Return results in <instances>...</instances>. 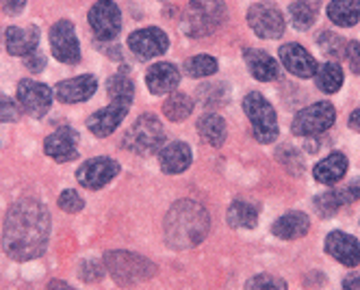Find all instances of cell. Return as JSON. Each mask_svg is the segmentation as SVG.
<instances>
[{"instance_id":"6da1fadb","label":"cell","mask_w":360,"mask_h":290,"mask_svg":"<svg viewBox=\"0 0 360 290\" xmlns=\"http://www.w3.org/2000/svg\"><path fill=\"white\" fill-rule=\"evenodd\" d=\"M50 239V213L37 199L15 202L5 217L3 249L11 260L27 262L39 258Z\"/></svg>"},{"instance_id":"7a4b0ae2","label":"cell","mask_w":360,"mask_h":290,"mask_svg":"<svg viewBox=\"0 0 360 290\" xmlns=\"http://www.w3.org/2000/svg\"><path fill=\"white\" fill-rule=\"evenodd\" d=\"M211 217L207 208L198 202L183 199L176 202L165 215V243L172 249H191L207 239Z\"/></svg>"},{"instance_id":"3957f363","label":"cell","mask_w":360,"mask_h":290,"mask_svg":"<svg viewBox=\"0 0 360 290\" xmlns=\"http://www.w3.org/2000/svg\"><path fill=\"white\" fill-rule=\"evenodd\" d=\"M224 22V0H191L183 15V33L189 37H207L213 35Z\"/></svg>"},{"instance_id":"277c9868","label":"cell","mask_w":360,"mask_h":290,"mask_svg":"<svg viewBox=\"0 0 360 290\" xmlns=\"http://www.w3.org/2000/svg\"><path fill=\"white\" fill-rule=\"evenodd\" d=\"M105 267L120 286H135L143 279H150L154 273H157L154 262L146 260L139 253L124 251V249L109 251L105 256Z\"/></svg>"},{"instance_id":"5b68a950","label":"cell","mask_w":360,"mask_h":290,"mask_svg":"<svg viewBox=\"0 0 360 290\" xmlns=\"http://www.w3.org/2000/svg\"><path fill=\"white\" fill-rule=\"evenodd\" d=\"M122 145L135 152L137 156H152L163 150L165 145V130L163 124L154 115H141L124 135Z\"/></svg>"},{"instance_id":"8992f818","label":"cell","mask_w":360,"mask_h":290,"mask_svg":"<svg viewBox=\"0 0 360 290\" xmlns=\"http://www.w3.org/2000/svg\"><path fill=\"white\" fill-rule=\"evenodd\" d=\"M243 111L252 124L254 139L261 143H274L278 139V117L271 104L259 91H250L243 98Z\"/></svg>"},{"instance_id":"52a82bcc","label":"cell","mask_w":360,"mask_h":290,"mask_svg":"<svg viewBox=\"0 0 360 290\" xmlns=\"http://www.w3.org/2000/svg\"><path fill=\"white\" fill-rule=\"evenodd\" d=\"M334 121H337V111H334L332 104L315 102L295 115L291 128H293V135L297 137H317L326 133L328 128H332Z\"/></svg>"},{"instance_id":"ba28073f","label":"cell","mask_w":360,"mask_h":290,"mask_svg":"<svg viewBox=\"0 0 360 290\" xmlns=\"http://www.w3.org/2000/svg\"><path fill=\"white\" fill-rule=\"evenodd\" d=\"M15 98L22 113H27L35 119H41L50 111V104H53V91H50V87L33 81V78H24V81L18 83Z\"/></svg>"},{"instance_id":"9c48e42d","label":"cell","mask_w":360,"mask_h":290,"mask_svg":"<svg viewBox=\"0 0 360 290\" xmlns=\"http://www.w3.org/2000/svg\"><path fill=\"white\" fill-rule=\"evenodd\" d=\"M250 29L263 39H280L285 35V15H282L271 3H256L248 11Z\"/></svg>"},{"instance_id":"30bf717a","label":"cell","mask_w":360,"mask_h":290,"mask_svg":"<svg viewBox=\"0 0 360 290\" xmlns=\"http://www.w3.org/2000/svg\"><path fill=\"white\" fill-rule=\"evenodd\" d=\"M50 50L61 63L76 65L81 61L79 37H76L74 24L70 20H59L57 24H53V29H50Z\"/></svg>"},{"instance_id":"8fae6325","label":"cell","mask_w":360,"mask_h":290,"mask_svg":"<svg viewBox=\"0 0 360 290\" xmlns=\"http://www.w3.org/2000/svg\"><path fill=\"white\" fill-rule=\"evenodd\" d=\"M87 20H89L94 35L100 41L115 39L122 29V13L113 0H98V3L89 9Z\"/></svg>"},{"instance_id":"7c38bea8","label":"cell","mask_w":360,"mask_h":290,"mask_svg":"<svg viewBox=\"0 0 360 290\" xmlns=\"http://www.w3.org/2000/svg\"><path fill=\"white\" fill-rule=\"evenodd\" d=\"M120 173V163L113 161V158L107 156H98V158H89L85 161L79 171H76V180H79L81 187L89 189V191H98Z\"/></svg>"},{"instance_id":"4fadbf2b","label":"cell","mask_w":360,"mask_h":290,"mask_svg":"<svg viewBox=\"0 0 360 290\" xmlns=\"http://www.w3.org/2000/svg\"><path fill=\"white\" fill-rule=\"evenodd\" d=\"M128 48H131L139 59L161 57L169 48V37L161 29H157V26H150V29H139L128 35Z\"/></svg>"},{"instance_id":"5bb4252c","label":"cell","mask_w":360,"mask_h":290,"mask_svg":"<svg viewBox=\"0 0 360 290\" xmlns=\"http://www.w3.org/2000/svg\"><path fill=\"white\" fill-rule=\"evenodd\" d=\"M76 143H79V133L70 126H61L53 135L46 137L44 152H46V156L55 158L57 163H70V161H76V158H79Z\"/></svg>"},{"instance_id":"9a60e30c","label":"cell","mask_w":360,"mask_h":290,"mask_svg":"<svg viewBox=\"0 0 360 290\" xmlns=\"http://www.w3.org/2000/svg\"><path fill=\"white\" fill-rule=\"evenodd\" d=\"M280 61L293 76L302 78V81L315 76L317 70H319L315 57L306 48H302L300 44H285V46H282L280 48Z\"/></svg>"},{"instance_id":"2e32d148","label":"cell","mask_w":360,"mask_h":290,"mask_svg":"<svg viewBox=\"0 0 360 290\" xmlns=\"http://www.w3.org/2000/svg\"><path fill=\"white\" fill-rule=\"evenodd\" d=\"M326 251L343 267L360 265V243L345 232H330L326 236Z\"/></svg>"},{"instance_id":"e0dca14e","label":"cell","mask_w":360,"mask_h":290,"mask_svg":"<svg viewBox=\"0 0 360 290\" xmlns=\"http://www.w3.org/2000/svg\"><path fill=\"white\" fill-rule=\"evenodd\" d=\"M128 113V104H120V102H111V107H105L96 111L89 119H87V128L94 137L105 139L111 133H115V128L124 121Z\"/></svg>"},{"instance_id":"ac0fdd59","label":"cell","mask_w":360,"mask_h":290,"mask_svg":"<svg viewBox=\"0 0 360 290\" xmlns=\"http://www.w3.org/2000/svg\"><path fill=\"white\" fill-rule=\"evenodd\" d=\"M98 89V81L96 76L91 74H83V76H76L70 78V81H61L55 87V95L59 98V102L65 104H76V102H85L89 100Z\"/></svg>"},{"instance_id":"d6986e66","label":"cell","mask_w":360,"mask_h":290,"mask_svg":"<svg viewBox=\"0 0 360 290\" xmlns=\"http://www.w3.org/2000/svg\"><path fill=\"white\" fill-rule=\"evenodd\" d=\"M146 83L150 93L165 95L176 91V87L180 85V72L174 63H154L146 74Z\"/></svg>"},{"instance_id":"ffe728a7","label":"cell","mask_w":360,"mask_h":290,"mask_svg":"<svg viewBox=\"0 0 360 290\" xmlns=\"http://www.w3.org/2000/svg\"><path fill=\"white\" fill-rule=\"evenodd\" d=\"M39 44V29L37 26H9L5 33V46L7 52L13 57H29L31 52L37 50Z\"/></svg>"},{"instance_id":"44dd1931","label":"cell","mask_w":360,"mask_h":290,"mask_svg":"<svg viewBox=\"0 0 360 290\" xmlns=\"http://www.w3.org/2000/svg\"><path fill=\"white\" fill-rule=\"evenodd\" d=\"M159 161H161V169L163 173H183L185 169H189L193 154L191 147L183 141H174L169 145H163V150L159 152Z\"/></svg>"},{"instance_id":"7402d4cb","label":"cell","mask_w":360,"mask_h":290,"mask_svg":"<svg viewBox=\"0 0 360 290\" xmlns=\"http://www.w3.org/2000/svg\"><path fill=\"white\" fill-rule=\"evenodd\" d=\"M356 199H360V189H358V184L354 182V184H349V187L334 189V191H328V193L319 195L315 199V206H317V210L323 217H332L337 210H341L347 204H354Z\"/></svg>"},{"instance_id":"603a6c76","label":"cell","mask_w":360,"mask_h":290,"mask_svg":"<svg viewBox=\"0 0 360 290\" xmlns=\"http://www.w3.org/2000/svg\"><path fill=\"white\" fill-rule=\"evenodd\" d=\"M245 57V63H248V70L250 74L256 78V81L261 83H271L278 78L280 70H278V63L276 59H271L265 50H259V48H250L243 52Z\"/></svg>"},{"instance_id":"cb8c5ba5","label":"cell","mask_w":360,"mask_h":290,"mask_svg":"<svg viewBox=\"0 0 360 290\" xmlns=\"http://www.w3.org/2000/svg\"><path fill=\"white\" fill-rule=\"evenodd\" d=\"M308 230H311V219H308L304 213H287L285 217H280L271 225L274 236H278L282 241L302 239V236L308 234Z\"/></svg>"},{"instance_id":"d4e9b609","label":"cell","mask_w":360,"mask_h":290,"mask_svg":"<svg viewBox=\"0 0 360 290\" xmlns=\"http://www.w3.org/2000/svg\"><path fill=\"white\" fill-rule=\"evenodd\" d=\"M345 173H347V156L341 152H332L313 169V176L319 184H337L339 180H343Z\"/></svg>"},{"instance_id":"484cf974","label":"cell","mask_w":360,"mask_h":290,"mask_svg":"<svg viewBox=\"0 0 360 290\" xmlns=\"http://www.w3.org/2000/svg\"><path fill=\"white\" fill-rule=\"evenodd\" d=\"M198 133L200 137L207 141L209 145L213 147H219L224 145L226 141V135H228V130H226V121L221 119V115L217 113H207V115H202L198 119Z\"/></svg>"},{"instance_id":"4316f807","label":"cell","mask_w":360,"mask_h":290,"mask_svg":"<svg viewBox=\"0 0 360 290\" xmlns=\"http://www.w3.org/2000/svg\"><path fill=\"white\" fill-rule=\"evenodd\" d=\"M107 93H109L111 102H120V104H128V107H131V102L135 98V85L131 81V76H128L126 65L109 78Z\"/></svg>"},{"instance_id":"83f0119b","label":"cell","mask_w":360,"mask_h":290,"mask_svg":"<svg viewBox=\"0 0 360 290\" xmlns=\"http://www.w3.org/2000/svg\"><path fill=\"white\" fill-rule=\"evenodd\" d=\"M321 0H295L289 9L291 22L295 24L297 31H308L319 18Z\"/></svg>"},{"instance_id":"f1b7e54d","label":"cell","mask_w":360,"mask_h":290,"mask_svg":"<svg viewBox=\"0 0 360 290\" xmlns=\"http://www.w3.org/2000/svg\"><path fill=\"white\" fill-rule=\"evenodd\" d=\"M226 221L235 230H252L259 223V210L248 202H233L228 208Z\"/></svg>"},{"instance_id":"f546056e","label":"cell","mask_w":360,"mask_h":290,"mask_svg":"<svg viewBox=\"0 0 360 290\" xmlns=\"http://www.w3.org/2000/svg\"><path fill=\"white\" fill-rule=\"evenodd\" d=\"M328 18L337 26H354L360 22V0H332Z\"/></svg>"},{"instance_id":"4dcf8cb0","label":"cell","mask_w":360,"mask_h":290,"mask_svg":"<svg viewBox=\"0 0 360 290\" xmlns=\"http://www.w3.org/2000/svg\"><path fill=\"white\" fill-rule=\"evenodd\" d=\"M193 111V100L187 93L172 91L163 102V115L169 121H185Z\"/></svg>"},{"instance_id":"1f68e13d","label":"cell","mask_w":360,"mask_h":290,"mask_svg":"<svg viewBox=\"0 0 360 290\" xmlns=\"http://www.w3.org/2000/svg\"><path fill=\"white\" fill-rule=\"evenodd\" d=\"M315 81L323 93H337L343 87V70L337 61H328L317 70Z\"/></svg>"},{"instance_id":"d6a6232c","label":"cell","mask_w":360,"mask_h":290,"mask_svg":"<svg viewBox=\"0 0 360 290\" xmlns=\"http://www.w3.org/2000/svg\"><path fill=\"white\" fill-rule=\"evenodd\" d=\"M217 59L211 57V55H195L191 59H187L185 63V74L189 78H207V76H213L217 72Z\"/></svg>"},{"instance_id":"836d02e7","label":"cell","mask_w":360,"mask_h":290,"mask_svg":"<svg viewBox=\"0 0 360 290\" xmlns=\"http://www.w3.org/2000/svg\"><path fill=\"white\" fill-rule=\"evenodd\" d=\"M317 44H319V48H321V52H323L326 57H330V59H339V57H343V59H345L347 41H345L343 37H339V35H334V33L326 31V33H321V35L317 37Z\"/></svg>"},{"instance_id":"e575fe53","label":"cell","mask_w":360,"mask_h":290,"mask_svg":"<svg viewBox=\"0 0 360 290\" xmlns=\"http://www.w3.org/2000/svg\"><path fill=\"white\" fill-rule=\"evenodd\" d=\"M245 290H289V288H287L285 279L269 275V273H261V275H254L252 279H248Z\"/></svg>"},{"instance_id":"d590c367","label":"cell","mask_w":360,"mask_h":290,"mask_svg":"<svg viewBox=\"0 0 360 290\" xmlns=\"http://www.w3.org/2000/svg\"><path fill=\"white\" fill-rule=\"evenodd\" d=\"M59 208L63 210V213L74 215V213H81V210L85 208V202H83V197H81L79 193H76V191L65 189V191L59 195Z\"/></svg>"},{"instance_id":"8d00e7d4","label":"cell","mask_w":360,"mask_h":290,"mask_svg":"<svg viewBox=\"0 0 360 290\" xmlns=\"http://www.w3.org/2000/svg\"><path fill=\"white\" fill-rule=\"evenodd\" d=\"M20 117H22V109L0 91V121L9 124V121H18Z\"/></svg>"},{"instance_id":"74e56055","label":"cell","mask_w":360,"mask_h":290,"mask_svg":"<svg viewBox=\"0 0 360 290\" xmlns=\"http://www.w3.org/2000/svg\"><path fill=\"white\" fill-rule=\"evenodd\" d=\"M79 275L87 284L100 282L102 277H105V267H102L100 262H96V260H85L83 265H81V269H79Z\"/></svg>"},{"instance_id":"f35d334b","label":"cell","mask_w":360,"mask_h":290,"mask_svg":"<svg viewBox=\"0 0 360 290\" xmlns=\"http://www.w3.org/2000/svg\"><path fill=\"white\" fill-rule=\"evenodd\" d=\"M278 158L282 161V165H285L291 173H302L304 171V163H302V158H300V154L295 152V150H291V147H287V150H280L278 152Z\"/></svg>"},{"instance_id":"ab89813d","label":"cell","mask_w":360,"mask_h":290,"mask_svg":"<svg viewBox=\"0 0 360 290\" xmlns=\"http://www.w3.org/2000/svg\"><path fill=\"white\" fill-rule=\"evenodd\" d=\"M345 59L349 63V70L354 74H360V41H347Z\"/></svg>"},{"instance_id":"60d3db41","label":"cell","mask_w":360,"mask_h":290,"mask_svg":"<svg viewBox=\"0 0 360 290\" xmlns=\"http://www.w3.org/2000/svg\"><path fill=\"white\" fill-rule=\"evenodd\" d=\"M24 65H27L29 72H33V74L41 72V70L46 67V57H44V52H39V50L31 52L29 57H24Z\"/></svg>"},{"instance_id":"b9f144b4","label":"cell","mask_w":360,"mask_h":290,"mask_svg":"<svg viewBox=\"0 0 360 290\" xmlns=\"http://www.w3.org/2000/svg\"><path fill=\"white\" fill-rule=\"evenodd\" d=\"M27 7V0H0V9L7 15H20Z\"/></svg>"},{"instance_id":"7bdbcfd3","label":"cell","mask_w":360,"mask_h":290,"mask_svg":"<svg viewBox=\"0 0 360 290\" xmlns=\"http://www.w3.org/2000/svg\"><path fill=\"white\" fill-rule=\"evenodd\" d=\"M343 290H360V273L347 275L343 279Z\"/></svg>"},{"instance_id":"ee69618b","label":"cell","mask_w":360,"mask_h":290,"mask_svg":"<svg viewBox=\"0 0 360 290\" xmlns=\"http://www.w3.org/2000/svg\"><path fill=\"white\" fill-rule=\"evenodd\" d=\"M46 290H76V288H72L68 282H63V279H50L48 282V286H46Z\"/></svg>"},{"instance_id":"f6af8a7d","label":"cell","mask_w":360,"mask_h":290,"mask_svg":"<svg viewBox=\"0 0 360 290\" xmlns=\"http://www.w3.org/2000/svg\"><path fill=\"white\" fill-rule=\"evenodd\" d=\"M349 128L356 130V133H360V109H356V111L349 115Z\"/></svg>"}]
</instances>
